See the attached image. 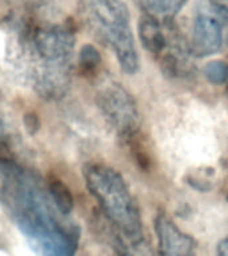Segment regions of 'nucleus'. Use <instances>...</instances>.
Instances as JSON below:
<instances>
[{
    "instance_id": "0eeeda50",
    "label": "nucleus",
    "mask_w": 228,
    "mask_h": 256,
    "mask_svg": "<svg viewBox=\"0 0 228 256\" xmlns=\"http://www.w3.org/2000/svg\"><path fill=\"white\" fill-rule=\"evenodd\" d=\"M139 38L144 48L156 60L167 50L170 42V24L168 19L160 22L159 18L152 15H143L139 20Z\"/></svg>"
},
{
    "instance_id": "f257e3e1",
    "label": "nucleus",
    "mask_w": 228,
    "mask_h": 256,
    "mask_svg": "<svg viewBox=\"0 0 228 256\" xmlns=\"http://www.w3.org/2000/svg\"><path fill=\"white\" fill-rule=\"evenodd\" d=\"M84 179L111 224L114 243L147 239L139 207L119 172L103 164H91L84 170Z\"/></svg>"
},
{
    "instance_id": "423d86ee",
    "label": "nucleus",
    "mask_w": 228,
    "mask_h": 256,
    "mask_svg": "<svg viewBox=\"0 0 228 256\" xmlns=\"http://www.w3.org/2000/svg\"><path fill=\"white\" fill-rule=\"evenodd\" d=\"M155 231L159 256H196L195 240L163 212L155 218Z\"/></svg>"
},
{
    "instance_id": "f8f14e48",
    "label": "nucleus",
    "mask_w": 228,
    "mask_h": 256,
    "mask_svg": "<svg viewBox=\"0 0 228 256\" xmlns=\"http://www.w3.org/2000/svg\"><path fill=\"white\" fill-rule=\"evenodd\" d=\"M204 75L212 84H226L228 82V64L216 60L204 67Z\"/></svg>"
},
{
    "instance_id": "2eb2a0df",
    "label": "nucleus",
    "mask_w": 228,
    "mask_h": 256,
    "mask_svg": "<svg viewBox=\"0 0 228 256\" xmlns=\"http://www.w3.org/2000/svg\"><path fill=\"white\" fill-rule=\"evenodd\" d=\"M6 140L3 139V126H2V120H0V144L4 143Z\"/></svg>"
},
{
    "instance_id": "20e7f679",
    "label": "nucleus",
    "mask_w": 228,
    "mask_h": 256,
    "mask_svg": "<svg viewBox=\"0 0 228 256\" xmlns=\"http://www.w3.org/2000/svg\"><path fill=\"white\" fill-rule=\"evenodd\" d=\"M100 111L122 139L140 131V115L135 99L116 82H106L96 96Z\"/></svg>"
},
{
    "instance_id": "1a4fd4ad",
    "label": "nucleus",
    "mask_w": 228,
    "mask_h": 256,
    "mask_svg": "<svg viewBox=\"0 0 228 256\" xmlns=\"http://www.w3.org/2000/svg\"><path fill=\"white\" fill-rule=\"evenodd\" d=\"M146 14L156 18L172 19L183 8L187 0H136Z\"/></svg>"
},
{
    "instance_id": "6e6552de",
    "label": "nucleus",
    "mask_w": 228,
    "mask_h": 256,
    "mask_svg": "<svg viewBox=\"0 0 228 256\" xmlns=\"http://www.w3.org/2000/svg\"><path fill=\"white\" fill-rule=\"evenodd\" d=\"M124 143L127 144L130 154H131L132 159L136 163V166L144 172H148L151 170V154L147 147V143L144 140V136L142 135V132L138 131L135 134H132L131 136H128L124 139Z\"/></svg>"
},
{
    "instance_id": "39448f33",
    "label": "nucleus",
    "mask_w": 228,
    "mask_h": 256,
    "mask_svg": "<svg viewBox=\"0 0 228 256\" xmlns=\"http://www.w3.org/2000/svg\"><path fill=\"white\" fill-rule=\"evenodd\" d=\"M34 44L43 60V71L67 72L75 48V32L68 24L38 28L34 34Z\"/></svg>"
},
{
    "instance_id": "f03ea898",
    "label": "nucleus",
    "mask_w": 228,
    "mask_h": 256,
    "mask_svg": "<svg viewBox=\"0 0 228 256\" xmlns=\"http://www.w3.org/2000/svg\"><path fill=\"white\" fill-rule=\"evenodd\" d=\"M79 11L87 27L115 54L120 68L136 74L139 55L126 4L122 0H80Z\"/></svg>"
},
{
    "instance_id": "9d476101",
    "label": "nucleus",
    "mask_w": 228,
    "mask_h": 256,
    "mask_svg": "<svg viewBox=\"0 0 228 256\" xmlns=\"http://www.w3.org/2000/svg\"><path fill=\"white\" fill-rule=\"evenodd\" d=\"M48 192L54 200L56 210L62 215L71 214L74 206H75V200H74V196L71 194V190L66 186V183H63L62 180L52 178L48 182Z\"/></svg>"
},
{
    "instance_id": "dca6fc26",
    "label": "nucleus",
    "mask_w": 228,
    "mask_h": 256,
    "mask_svg": "<svg viewBox=\"0 0 228 256\" xmlns=\"http://www.w3.org/2000/svg\"><path fill=\"white\" fill-rule=\"evenodd\" d=\"M227 84H228V82H227Z\"/></svg>"
},
{
    "instance_id": "7ed1b4c3",
    "label": "nucleus",
    "mask_w": 228,
    "mask_h": 256,
    "mask_svg": "<svg viewBox=\"0 0 228 256\" xmlns=\"http://www.w3.org/2000/svg\"><path fill=\"white\" fill-rule=\"evenodd\" d=\"M228 22L208 0H199L194 8L190 50L196 58L215 55L227 42Z\"/></svg>"
},
{
    "instance_id": "9b49d317",
    "label": "nucleus",
    "mask_w": 228,
    "mask_h": 256,
    "mask_svg": "<svg viewBox=\"0 0 228 256\" xmlns=\"http://www.w3.org/2000/svg\"><path fill=\"white\" fill-rule=\"evenodd\" d=\"M102 64L99 51L91 44H86L79 52V66L86 75H92Z\"/></svg>"
},
{
    "instance_id": "ddd939ff",
    "label": "nucleus",
    "mask_w": 228,
    "mask_h": 256,
    "mask_svg": "<svg viewBox=\"0 0 228 256\" xmlns=\"http://www.w3.org/2000/svg\"><path fill=\"white\" fill-rule=\"evenodd\" d=\"M23 124L26 131L30 134V135H35L38 134L40 130V119L39 116L36 115L35 112H27L23 118Z\"/></svg>"
},
{
    "instance_id": "4468645a",
    "label": "nucleus",
    "mask_w": 228,
    "mask_h": 256,
    "mask_svg": "<svg viewBox=\"0 0 228 256\" xmlns=\"http://www.w3.org/2000/svg\"><path fill=\"white\" fill-rule=\"evenodd\" d=\"M216 256H228V236L219 242L216 247Z\"/></svg>"
}]
</instances>
